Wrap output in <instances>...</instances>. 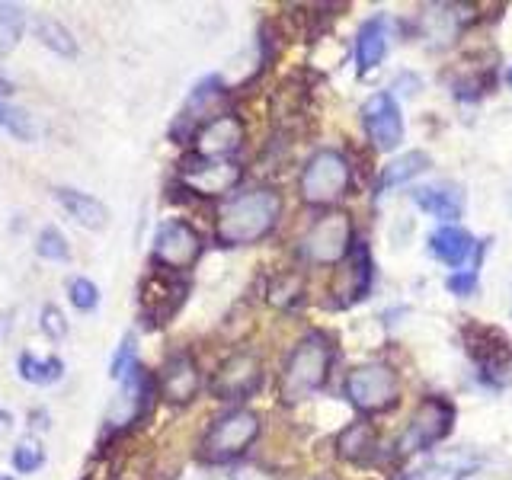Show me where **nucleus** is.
<instances>
[{"label": "nucleus", "mask_w": 512, "mask_h": 480, "mask_svg": "<svg viewBox=\"0 0 512 480\" xmlns=\"http://www.w3.org/2000/svg\"><path fill=\"white\" fill-rule=\"evenodd\" d=\"M260 384H263V359L256 352H234L215 372L212 391L218 400H244L260 391Z\"/></svg>", "instance_id": "11"}, {"label": "nucleus", "mask_w": 512, "mask_h": 480, "mask_svg": "<svg viewBox=\"0 0 512 480\" xmlns=\"http://www.w3.org/2000/svg\"><path fill=\"white\" fill-rule=\"evenodd\" d=\"M0 324H4V320H0Z\"/></svg>", "instance_id": "37"}, {"label": "nucleus", "mask_w": 512, "mask_h": 480, "mask_svg": "<svg viewBox=\"0 0 512 480\" xmlns=\"http://www.w3.org/2000/svg\"><path fill=\"white\" fill-rule=\"evenodd\" d=\"M202 256V237L192 224L170 218L154 231V244H151V260L157 269L167 272H186L199 263Z\"/></svg>", "instance_id": "8"}, {"label": "nucleus", "mask_w": 512, "mask_h": 480, "mask_svg": "<svg viewBox=\"0 0 512 480\" xmlns=\"http://www.w3.org/2000/svg\"><path fill=\"white\" fill-rule=\"evenodd\" d=\"M282 218V196L276 189H250L218 208L215 237L224 247H250L272 234Z\"/></svg>", "instance_id": "1"}, {"label": "nucleus", "mask_w": 512, "mask_h": 480, "mask_svg": "<svg viewBox=\"0 0 512 480\" xmlns=\"http://www.w3.org/2000/svg\"><path fill=\"white\" fill-rule=\"evenodd\" d=\"M330 365H333L330 336L317 333V330L301 336L282 365L279 391H282L285 404H301V400H308L314 391L324 388L330 378Z\"/></svg>", "instance_id": "2"}, {"label": "nucleus", "mask_w": 512, "mask_h": 480, "mask_svg": "<svg viewBox=\"0 0 512 480\" xmlns=\"http://www.w3.org/2000/svg\"><path fill=\"white\" fill-rule=\"evenodd\" d=\"M388 39H391V26L384 16H372L365 20L359 36H356V64H359V74L375 71L378 64L384 61V52H388Z\"/></svg>", "instance_id": "18"}, {"label": "nucleus", "mask_w": 512, "mask_h": 480, "mask_svg": "<svg viewBox=\"0 0 512 480\" xmlns=\"http://www.w3.org/2000/svg\"><path fill=\"white\" fill-rule=\"evenodd\" d=\"M0 128H7L10 135H16L20 141H32L36 138V128H32L29 116L20 109H13L7 103H0Z\"/></svg>", "instance_id": "29"}, {"label": "nucleus", "mask_w": 512, "mask_h": 480, "mask_svg": "<svg viewBox=\"0 0 512 480\" xmlns=\"http://www.w3.org/2000/svg\"><path fill=\"white\" fill-rule=\"evenodd\" d=\"M26 26V10L16 4H0V55L16 48Z\"/></svg>", "instance_id": "25"}, {"label": "nucleus", "mask_w": 512, "mask_h": 480, "mask_svg": "<svg viewBox=\"0 0 512 480\" xmlns=\"http://www.w3.org/2000/svg\"><path fill=\"white\" fill-rule=\"evenodd\" d=\"M199 388H202V372L189 352H176V356H170L160 365L157 391L164 400H170V404H189V400L199 394Z\"/></svg>", "instance_id": "15"}, {"label": "nucleus", "mask_w": 512, "mask_h": 480, "mask_svg": "<svg viewBox=\"0 0 512 480\" xmlns=\"http://www.w3.org/2000/svg\"><path fill=\"white\" fill-rule=\"evenodd\" d=\"M0 93H10V84H7L4 77H0Z\"/></svg>", "instance_id": "34"}, {"label": "nucleus", "mask_w": 512, "mask_h": 480, "mask_svg": "<svg viewBox=\"0 0 512 480\" xmlns=\"http://www.w3.org/2000/svg\"><path fill=\"white\" fill-rule=\"evenodd\" d=\"M343 391H346L349 404L368 416V413H384L388 407H394L400 388H397V375L391 365L368 362V365L352 368L346 375Z\"/></svg>", "instance_id": "5"}, {"label": "nucleus", "mask_w": 512, "mask_h": 480, "mask_svg": "<svg viewBox=\"0 0 512 480\" xmlns=\"http://www.w3.org/2000/svg\"><path fill=\"white\" fill-rule=\"evenodd\" d=\"M455 423V407L445 397H426L420 407L413 410L407 429L397 439V455L407 458L416 452H426L436 442H442Z\"/></svg>", "instance_id": "7"}, {"label": "nucleus", "mask_w": 512, "mask_h": 480, "mask_svg": "<svg viewBox=\"0 0 512 480\" xmlns=\"http://www.w3.org/2000/svg\"><path fill=\"white\" fill-rule=\"evenodd\" d=\"M378 448V439H375V429L368 423H352L340 432V439H336V452H340L346 461H368L375 455Z\"/></svg>", "instance_id": "22"}, {"label": "nucleus", "mask_w": 512, "mask_h": 480, "mask_svg": "<svg viewBox=\"0 0 512 480\" xmlns=\"http://www.w3.org/2000/svg\"><path fill=\"white\" fill-rule=\"evenodd\" d=\"M16 372L29 384H58L64 378V362L58 356L39 359L36 352H20L16 356Z\"/></svg>", "instance_id": "23"}, {"label": "nucleus", "mask_w": 512, "mask_h": 480, "mask_svg": "<svg viewBox=\"0 0 512 480\" xmlns=\"http://www.w3.org/2000/svg\"><path fill=\"white\" fill-rule=\"evenodd\" d=\"M260 429H263L260 413H253L247 407H234L208 426V432L199 442V455L208 464H228L260 439Z\"/></svg>", "instance_id": "3"}, {"label": "nucleus", "mask_w": 512, "mask_h": 480, "mask_svg": "<svg viewBox=\"0 0 512 480\" xmlns=\"http://www.w3.org/2000/svg\"><path fill=\"white\" fill-rule=\"evenodd\" d=\"M464 343H468L471 359L484 368L487 375H506L512 368V343L500 330L484 327V324H471L464 330Z\"/></svg>", "instance_id": "14"}, {"label": "nucleus", "mask_w": 512, "mask_h": 480, "mask_svg": "<svg viewBox=\"0 0 512 480\" xmlns=\"http://www.w3.org/2000/svg\"><path fill=\"white\" fill-rule=\"evenodd\" d=\"M423 170H429V157L423 151H410L404 157L391 160L388 167L381 173V189H391V186H400V183H410L416 180Z\"/></svg>", "instance_id": "24"}, {"label": "nucleus", "mask_w": 512, "mask_h": 480, "mask_svg": "<svg viewBox=\"0 0 512 480\" xmlns=\"http://www.w3.org/2000/svg\"><path fill=\"white\" fill-rule=\"evenodd\" d=\"M39 327L48 340H55V343L68 336V320H64V314L58 311V304H45L42 314H39Z\"/></svg>", "instance_id": "31"}, {"label": "nucleus", "mask_w": 512, "mask_h": 480, "mask_svg": "<svg viewBox=\"0 0 512 480\" xmlns=\"http://www.w3.org/2000/svg\"><path fill=\"white\" fill-rule=\"evenodd\" d=\"M135 365H138L135 362V336H125L122 346L116 349V356H112V362H109V375L116 381H122Z\"/></svg>", "instance_id": "32"}, {"label": "nucleus", "mask_w": 512, "mask_h": 480, "mask_svg": "<svg viewBox=\"0 0 512 480\" xmlns=\"http://www.w3.org/2000/svg\"><path fill=\"white\" fill-rule=\"evenodd\" d=\"M36 36L45 48H52L58 55H74L77 52V42L68 29H64L58 20H39L36 23Z\"/></svg>", "instance_id": "27"}, {"label": "nucleus", "mask_w": 512, "mask_h": 480, "mask_svg": "<svg viewBox=\"0 0 512 480\" xmlns=\"http://www.w3.org/2000/svg\"><path fill=\"white\" fill-rule=\"evenodd\" d=\"M10 426H13V413L0 410V432H10Z\"/></svg>", "instance_id": "33"}, {"label": "nucleus", "mask_w": 512, "mask_h": 480, "mask_svg": "<svg viewBox=\"0 0 512 480\" xmlns=\"http://www.w3.org/2000/svg\"><path fill=\"white\" fill-rule=\"evenodd\" d=\"M186 292H189V285L180 279V272L154 269L138 288V311L144 317V324L164 327L167 320L183 308Z\"/></svg>", "instance_id": "9"}, {"label": "nucleus", "mask_w": 512, "mask_h": 480, "mask_svg": "<svg viewBox=\"0 0 512 480\" xmlns=\"http://www.w3.org/2000/svg\"><path fill=\"white\" fill-rule=\"evenodd\" d=\"M362 125H365L368 141H372L378 151H394L397 144L404 141V116H400V106L391 93L368 96L362 106Z\"/></svg>", "instance_id": "12"}, {"label": "nucleus", "mask_w": 512, "mask_h": 480, "mask_svg": "<svg viewBox=\"0 0 512 480\" xmlns=\"http://www.w3.org/2000/svg\"><path fill=\"white\" fill-rule=\"evenodd\" d=\"M240 176H244V170H240L237 160H208L199 154L183 160V167H180L183 186L196 192V196H205V199H215V196H224V192H231L240 183Z\"/></svg>", "instance_id": "10"}, {"label": "nucleus", "mask_w": 512, "mask_h": 480, "mask_svg": "<svg viewBox=\"0 0 512 480\" xmlns=\"http://www.w3.org/2000/svg\"><path fill=\"white\" fill-rule=\"evenodd\" d=\"M45 464V448L36 439H23L13 448V468L20 474H32Z\"/></svg>", "instance_id": "28"}, {"label": "nucleus", "mask_w": 512, "mask_h": 480, "mask_svg": "<svg viewBox=\"0 0 512 480\" xmlns=\"http://www.w3.org/2000/svg\"><path fill=\"white\" fill-rule=\"evenodd\" d=\"M52 196H55V202L64 208V212H68L80 224V228L103 231L109 224V208L100 199L87 196V192H77V189H68V186H55Z\"/></svg>", "instance_id": "17"}, {"label": "nucleus", "mask_w": 512, "mask_h": 480, "mask_svg": "<svg viewBox=\"0 0 512 480\" xmlns=\"http://www.w3.org/2000/svg\"><path fill=\"white\" fill-rule=\"evenodd\" d=\"M368 282H372V260H368V247H352L349 253V266L343 269L340 282H336V301L352 304L368 292Z\"/></svg>", "instance_id": "19"}, {"label": "nucleus", "mask_w": 512, "mask_h": 480, "mask_svg": "<svg viewBox=\"0 0 512 480\" xmlns=\"http://www.w3.org/2000/svg\"><path fill=\"white\" fill-rule=\"evenodd\" d=\"M0 480H13V477L10 474H0Z\"/></svg>", "instance_id": "35"}, {"label": "nucleus", "mask_w": 512, "mask_h": 480, "mask_svg": "<svg viewBox=\"0 0 512 480\" xmlns=\"http://www.w3.org/2000/svg\"><path fill=\"white\" fill-rule=\"evenodd\" d=\"M509 84H512V71H509Z\"/></svg>", "instance_id": "36"}, {"label": "nucleus", "mask_w": 512, "mask_h": 480, "mask_svg": "<svg viewBox=\"0 0 512 480\" xmlns=\"http://www.w3.org/2000/svg\"><path fill=\"white\" fill-rule=\"evenodd\" d=\"M413 202L420 205L426 215L442 218V221H455L464 212V199L455 186H416Z\"/></svg>", "instance_id": "21"}, {"label": "nucleus", "mask_w": 512, "mask_h": 480, "mask_svg": "<svg viewBox=\"0 0 512 480\" xmlns=\"http://www.w3.org/2000/svg\"><path fill=\"white\" fill-rule=\"evenodd\" d=\"M36 253L42 256V260H48V263H68L71 260L68 240H64V234L55 228V224H45V228L39 231V237H36Z\"/></svg>", "instance_id": "26"}, {"label": "nucleus", "mask_w": 512, "mask_h": 480, "mask_svg": "<svg viewBox=\"0 0 512 480\" xmlns=\"http://www.w3.org/2000/svg\"><path fill=\"white\" fill-rule=\"evenodd\" d=\"M68 298H71V304L77 311H93L96 304H100V288H96L90 279L77 276V279L68 282Z\"/></svg>", "instance_id": "30"}, {"label": "nucleus", "mask_w": 512, "mask_h": 480, "mask_svg": "<svg viewBox=\"0 0 512 480\" xmlns=\"http://www.w3.org/2000/svg\"><path fill=\"white\" fill-rule=\"evenodd\" d=\"M151 394H154V381L148 378V372H144L141 365H135L132 372H128L122 378V391L119 397L112 400V407H109V416H106V423L109 426H132L138 416L148 410L151 404Z\"/></svg>", "instance_id": "16"}, {"label": "nucleus", "mask_w": 512, "mask_h": 480, "mask_svg": "<svg viewBox=\"0 0 512 480\" xmlns=\"http://www.w3.org/2000/svg\"><path fill=\"white\" fill-rule=\"evenodd\" d=\"M349 183H352V167L346 154L333 148H320L304 160L301 176H298V192L308 205L327 208L346 196Z\"/></svg>", "instance_id": "4"}, {"label": "nucleus", "mask_w": 512, "mask_h": 480, "mask_svg": "<svg viewBox=\"0 0 512 480\" xmlns=\"http://www.w3.org/2000/svg\"><path fill=\"white\" fill-rule=\"evenodd\" d=\"M196 154L208 157V160H231V154L244 144V122L231 112H221L215 119H205V125L196 135Z\"/></svg>", "instance_id": "13"}, {"label": "nucleus", "mask_w": 512, "mask_h": 480, "mask_svg": "<svg viewBox=\"0 0 512 480\" xmlns=\"http://www.w3.org/2000/svg\"><path fill=\"white\" fill-rule=\"evenodd\" d=\"M352 247H356V240H352V218L346 212H327L324 218H317L301 240L304 260L314 266L343 263Z\"/></svg>", "instance_id": "6"}, {"label": "nucleus", "mask_w": 512, "mask_h": 480, "mask_svg": "<svg viewBox=\"0 0 512 480\" xmlns=\"http://www.w3.org/2000/svg\"><path fill=\"white\" fill-rule=\"evenodd\" d=\"M429 250L445 266H461L471 256V250H474V237L464 228H458V224H442L439 231H432Z\"/></svg>", "instance_id": "20"}]
</instances>
